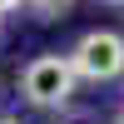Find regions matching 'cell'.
Instances as JSON below:
<instances>
[{"mask_svg": "<svg viewBox=\"0 0 124 124\" xmlns=\"http://www.w3.org/2000/svg\"><path fill=\"white\" fill-rule=\"evenodd\" d=\"M20 94L40 109H55L75 94V70H70V55H35L20 75Z\"/></svg>", "mask_w": 124, "mask_h": 124, "instance_id": "cell-1", "label": "cell"}, {"mask_svg": "<svg viewBox=\"0 0 124 124\" xmlns=\"http://www.w3.org/2000/svg\"><path fill=\"white\" fill-rule=\"evenodd\" d=\"M109 5H124V0H109Z\"/></svg>", "mask_w": 124, "mask_h": 124, "instance_id": "cell-5", "label": "cell"}, {"mask_svg": "<svg viewBox=\"0 0 124 124\" xmlns=\"http://www.w3.org/2000/svg\"><path fill=\"white\" fill-rule=\"evenodd\" d=\"M15 5H20V0H0V15H5V10H15Z\"/></svg>", "mask_w": 124, "mask_h": 124, "instance_id": "cell-4", "label": "cell"}, {"mask_svg": "<svg viewBox=\"0 0 124 124\" xmlns=\"http://www.w3.org/2000/svg\"><path fill=\"white\" fill-rule=\"evenodd\" d=\"M70 70H75V79H94V85L124 75V40L114 30H89L70 50Z\"/></svg>", "mask_w": 124, "mask_h": 124, "instance_id": "cell-2", "label": "cell"}, {"mask_svg": "<svg viewBox=\"0 0 124 124\" xmlns=\"http://www.w3.org/2000/svg\"><path fill=\"white\" fill-rule=\"evenodd\" d=\"M25 5H30V10H35V15H40V20H60V15H65V10H70V5H75V0H25Z\"/></svg>", "mask_w": 124, "mask_h": 124, "instance_id": "cell-3", "label": "cell"}, {"mask_svg": "<svg viewBox=\"0 0 124 124\" xmlns=\"http://www.w3.org/2000/svg\"><path fill=\"white\" fill-rule=\"evenodd\" d=\"M0 124H15V119H0Z\"/></svg>", "mask_w": 124, "mask_h": 124, "instance_id": "cell-6", "label": "cell"}]
</instances>
